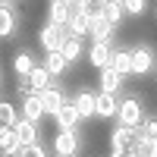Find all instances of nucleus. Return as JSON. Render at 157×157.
I'll list each match as a JSON object with an SVG mask.
<instances>
[{"label":"nucleus","mask_w":157,"mask_h":157,"mask_svg":"<svg viewBox=\"0 0 157 157\" xmlns=\"http://www.w3.org/2000/svg\"><path fill=\"white\" fill-rule=\"evenodd\" d=\"M120 126H132V129H141V123L148 120L145 116V104L138 98H123L120 101V113H116Z\"/></svg>","instance_id":"1"},{"label":"nucleus","mask_w":157,"mask_h":157,"mask_svg":"<svg viewBox=\"0 0 157 157\" xmlns=\"http://www.w3.org/2000/svg\"><path fill=\"white\" fill-rule=\"evenodd\" d=\"M66 38H69V29H63V25H54V22H47L41 32H38V44H41L47 54H54V50H63V44H66Z\"/></svg>","instance_id":"2"},{"label":"nucleus","mask_w":157,"mask_h":157,"mask_svg":"<svg viewBox=\"0 0 157 157\" xmlns=\"http://www.w3.org/2000/svg\"><path fill=\"white\" fill-rule=\"evenodd\" d=\"M54 151H57V157H75V151H78V132H75V129H60V132L54 135Z\"/></svg>","instance_id":"3"},{"label":"nucleus","mask_w":157,"mask_h":157,"mask_svg":"<svg viewBox=\"0 0 157 157\" xmlns=\"http://www.w3.org/2000/svg\"><path fill=\"white\" fill-rule=\"evenodd\" d=\"M151 69H154V54H151V47H145V44L132 47V75H148Z\"/></svg>","instance_id":"4"},{"label":"nucleus","mask_w":157,"mask_h":157,"mask_svg":"<svg viewBox=\"0 0 157 157\" xmlns=\"http://www.w3.org/2000/svg\"><path fill=\"white\" fill-rule=\"evenodd\" d=\"M110 60H113V47H110V41H94V44H91V50H88V63H91L94 69H107Z\"/></svg>","instance_id":"5"},{"label":"nucleus","mask_w":157,"mask_h":157,"mask_svg":"<svg viewBox=\"0 0 157 157\" xmlns=\"http://www.w3.org/2000/svg\"><path fill=\"white\" fill-rule=\"evenodd\" d=\"M75 3L72 0H66V3H50V10H47V19L54 22V25H63V29H69V22H72V16H75Z\"/></svg>","instance_id":"6"},{"label":"nucleus","mask_w":157,"mask_h":157,"mask_svg":"<svg viewBox=\"0 0 157 157\" xmlns=\"http://www.w3.org/2000/svg\"><path fill=\"white\" fill-rule=\"evenodd\" d=\"M41 104H44V113H47V116H57L63 107H66V94H63L60 88H54V85H50L44 94H41Z\"/></svg>","instance_id":"7"},{"label":"nucleus","mask_w":157,"mask_h":157,"mask_svg":"<svg viewBox=\"0 0 157 157\" xmlns=\"http://www.w3.org/2000/svg\"><path fill=\"white\" fill-rule=\"evenodd\" d=\"M138 138H141V132H138V129H132V126H116L113 132H110L113 148H132Z\"/></svg>","instance_id":"8"},{"label":"nucleus","mask_w":157,"mask_h":157,"mask_svg":"<svg viewBox=\"0 0 157 157\" xmlns=\"http://www.w3.org/2000/svg\"><path fill=\"white\" fill-rule=\"evenodd\" d=\"M0 151H3V157H13V154L22 151V141L16 135V129H10V126L0 129Z\"/></svg>","instance_id":"9"},{"label":"nucleus","mask_w":157,"mask_h":157,"mask_svg":"<svg viewBox=\"0 0 157 157\" xmlns=\"http://www.w3.org/2000/svg\"><path fill=\"white\" fill-rule=\"evenodd\" d=\"M116 113H120V101H116V94L101 91V94H98V116H101V120H113Z\"/></svg>","instance_id":"10"},{"label":"nucleus","mask_w":157,"mask_h":157,"mask_svg":"<svg viewBox=\"0 0 157 157\" xmlns=\"http://www.w3.org/2000/svg\"><path fill=\"white\" fill-rule=\"evenodd\" d=\"M13 129H16V135H19V141H22V148L38 145V126H35L32 120H25V116H22V120L13 126Z\"/></svg>","instance_id":"11"},{"label":"nucleus","mask_w":157,"mask_h":157,"mask_svg":"<svg viewBox=\"0 0 157 157\" xmlns=\"http://www.w3.org/2000/svg\"><path fill=\"white\" fill-rule=\"evenodd\" d=\"M54 120H57V126H60V129H75V126H78V120H82V113H78V107H75L72 101H66V107H63V110L54 116Z\"/></svg>","instance_id":"12"},{"label":"nucleus","mask_w":157,"mask_h":157,"mask_svg":"<svg viewBox=\"0 0 157 157\" xmlns=\"http://www.w3.org/2000/svg\"><path fill=\"white\" fill-rule=\"evenodd\" d=\"M69 35L72 38H88L91 35V16H88L85 10H75V16L69 22Z\"/></svg>","instance_id":"13"},{"label":"nucleus","mask_w":157,"mask_h":157,"mask_svg":"<svg viewBox=\"0 0 157 157\" xmlns=\"http://www.w3.org/2000/svg\"><path fill=\"white\" fill-rule=\"evenodd\" d=\"M22 116H25V120H32V123H38L41 116H47V113H44V104H41V94L22 98Z\"/></svg>","instance_id":"14"},{"label":"nucleus","mask_w":157,"mask_h":157,"mask_svg":"<svg viewBox=\"0 0 157 157\" xmlns=\"http://www.w3.org/2000/svg\"><path fill=\"white\" fill-rule=\"evenodd\" d=\"M72 104L78 107L82 116H98V94H91V91H78L72 98Z\"/></svg>","instance_id":"15"},{"label":"nucleus","mask_w":157,"mask_h":157,"mask_svg":"<svg viewBox=\"0 0 157 157\" xmlns=\"http://www.w3.org/2000/svg\"><path fill=\"white\" fill-rule=\"evenodd\" d=\"M113 32L116 29L104 19V13H101V16H91V38H94V41H110Z\"/></svg>","instance_id":"16"},{"label":"nucleus","mask_w":157,"mask_h":157,"mask_svg":"<svg viewBox=\"0 0 157 157\" xmlns=\"http://www.w3.org/2000/svg\"><path fill=\"white\" fill-rule=\"evenodd\" d=\"M110 69H116L123 78H126V75H132V50H113Z\"/></svg>","instance_id":"17"},{"label":"nucleus","mask_w":157,"mask_h":157,"mask_svg":"<svg viewBox=\"0 0 157 157\" xmlns=\"http://www.w3.org/2000/svg\"><path fill=\"white\" fill-rule=\"evenodd\" d=\"M101 13H104V19H107V22L113 25V29H116V25H120V22L126 19V6H123V0H107Z\"/></svg>","instance_id":"18"},{"label":"nucleus","mask_w":157,"mask_h":157,"mask_svg":"<svg viewBox=\"0 0 157 157\" xmlns=\"http://www.w3.org/2000/svg\"><path fill=\"white\" fill-rule=\"evenodd\" d=\"M123 88V75L116 69H101V91H107V94H116V91Z\"/></svg>","instance_id":"19"},{"label":"nucleus","mask_w":157,"mask_h":157,"mask_svg":"<svg viewBox=\"0 0 157 157\" xmlns=\"http://www.w3.org/2000/svg\"><path fill=\"white\" fill-rule=\"evenodd\" d=\"M16 29H19V19L13 16V6H10V3L0 6V35H3V38H13Z\"/></svg>","instance_id":"20"},{"label":"nucleus","mask_w":157,"mask_h":157,"mask_svg":"<svg viewBox=\"0 0 157 157\" xmlns=\"http://www.w3.org/2000/svg\"><path fill=\"white\" fill-rule=\"evenodd\" d=\"M44 66H47L50 75H63V72H66V66H69V60L63 57V50H54V54L44 57Z\"/></svg>","instance_id":"21"},{"label":"nucleus","mask_w":157,"mask_h":157,"mask_svg":"<svg viewBox=\"0 0 157 157\" xmlns=\"http://www.w3.org/2000/svg\"><path fill=\"white\" fill-rule=\"evenodd\" d=\"M29 82H32V88H35V94H44V91L50 88V72H47V66H35V72L29 75Z\"/></svg>","instance_id":"22"},{"label":"nucleus","mask_w":157,"mask_h":157,"mask_svg":"<svg viewBox=\"0 0 157 157\" xmlns=\"http://www.w3.org/2000/svg\"><path fill=\"white\" fill-rule=\"evenodd\" d=\"M13 69H16L19 75H25V78L35 72V60H32V54H29V50H22V54H16V57H13Z\"/></svg>","instance_id":"23"},{"label":"nucleus","mask_w":157,"mask_h":157,"mask_svg":"<svg viewBox=\"0 0 157 157\" xmlns=\"http://www.w3.org/2000/svg\"><path fill=\"white\" fill-rule=\"evenodd\" d=\"M129 151H132V157H157L154 138H145V135H141V138H138V141H135V145L129 148Z\"/></svg>","instance_id":"24"},{"label":"nucleus","mask_w":157,"mask_h":157,"mask_svg":"<svg viewBox=\"0 0 157 157\" xmlns=\"http://www.w3.org/2000/svg\"><path fill=\"white\" fill-rule=\"evenodd\" d=\"M63 57H66L69 63H75L78 57H82V38H66V44H63Z\"/></svg>","instance_id":"25"},{"label":"nucleus","mask_w":157,"mask_h":157,"mask_svg":"<svg viewBox=\"0 0 157 157\" xmlns=\"http://www.w3.org/2000/svg\"><path fill=\"white\" fill-rule=\"evenodd\" d=\"M0 123H3V126H16L19 120H16V107H13V104L10 101H3V104H0Z\"/></svg>","instance_id":"26"},{"label":"nucleus","mask_w":157,"mask_h":157,"mask_svg":"<svg viewBox=\"0 0 157 157\" xmlns=\"http://www.w3.org/2000/svg\"><path fill=\"white\" fill-rule=\"evenodd\" d=\"M123 6H126L129 16H141L148 10V0H123Z\"/></svg>","instance_id":"27"},{"label":"nucleus","mask_w":157,"mask_h":157,"mask_svg":"<svg viewBox=\"0 0 157 157\" xmlns=\"http://www.w3.org/2000/svg\"><path fill=\"white\" fill-rule=\"evenodd\" d=\"M16 157H47V151H44L41 145H29V148H22Z\"/></svg>","instance_id":"28"},{"label":"nucleus","mask_w":157,"mask_h":157,"mask_svg":"<svg viewBox=\"0 0 157 157\" xmlns=\"http://www.w3.org/2000/svg\"><path fill=\"white\" fill-rule=\"evenodd\" d=\"M145 138H157V120H145L141 123V129H138Z\"/></svg>","instance_id":"29"},{"label":"nucleus","mask_w":157,"mask_h":157,"mask_svg":"<svg viewBox=\"0 0 157 157\" xmlns=\"http://www.w3.org/2000/svg\"><path fill=\"white\" fill-rule=\"evenodd\" d=\"M110 157H132L129 148H110Z\"/></svg>","instance_id":"30"},{"label":"nucleus","mask_w":157,"mask_h":157,"mask_svg":"<svg viewBox=\"0 0 157 157\" xmlns=\"http://www.w3.org/2000/svg\"><path fill=\"white\" fill-rule=\"evenodd\" d=\"M72 3H75V6H85V3H91V0H72Z\"/></svg>","instance_id":"31"},{"label":"nucleus","mask_w":157,"mask_h":157,"mask_svg":"<svg viewBox=\"0 0 157 157\" xmlns=\"http://www.w3.org/2000/svg\"><path fill=\"white\" fill-rule=\"evenodd\" d=\"M6 3H10V0H0V6H6Z\"/></svg>","instance_id":"32"},{"label":"nucleus","mask_w":157,"mask_h":157,"mask_svg":"<svg viewBox=\"0 0 157 157\" xmlns=\"http://www.w3.org/2000/svg\"><path fill=\"white\" fill-rule=\"evenodd\" d=\"M154 148H157V138H154Z\"/></svg>","instance_id":"33"}]
</instances>
